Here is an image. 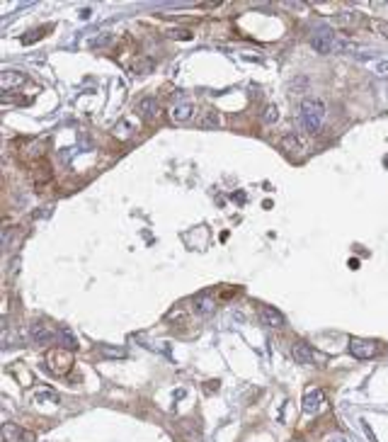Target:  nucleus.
Segmentation results:
<instances>
[{
    "label": "nucleus",
    "mask_w": 388,
    "mask_h": 442,
    "mask_svg": "<svg viewBox=\"0 0 388 442\" xmlns=\"http://www.w3.org/2000/svg\"><path fill=\"white\" fill-rule=\"evenodd\" d=\"M192 309H194V313H199V316L206 319V316H211L216 311V301L206 292H201V294H197V297L192 299Z\"/></svg>",
    "instance_id": "7"
},
{
    "label": "nucleus",
    "mask_w": 388,
    "mask_h": 442,
    "mask_svg": "<svg viewBox=\"0 0 388 442\" xmlns=\"http://www.w3.org/2000/svg\"><path fill=\"white\" fill-rule=\"evenodd\" d=\"M374 27H378V29L383 32V37H388V24H383V22H374Z\"/></svg>",
    "instance_id": "20"
},
{
    "label": "nucleus",
    "mask_w": 388,
    "mask_h": 442,
    "mask_svg": "<svg viewBox=\"0 0 388 442\" xmlns=\"http://www.w3.org/2000/svg\"><path fill=\"white\" fill-rule=\"evenodd\" d=\"M155 68V61L153 58H148V56H141V58H136L131 64V73H136V76H146V73H151Z\"/></svg>",
    "instance_id": "14"
},
{
    "label": "nucleus",
    "mask_w": 388,
    "mask_h": 442,
    "mask_svg": "<svg viewBox=\"0 0 388 442\" xmlns=\"http://www.w3.org/2000/svg\"><path fill=\"white\" fill-rule=\"evenodd\" d=\"M325 114H328V107L325 102L318 98H306L301 102V112H299V122H301V129L308 134H315L321 132L323 122H325Z\"/></svg>",
    "instance_id": "1"
},
{
    "label": "nucleus",
    "mask_w": 388,
    "mask_h": 442,
    "mask_svg": "<svg viewBox=\"0 0 388 442\" xmlns=\"http://www.w3.org/2000/svg\"><path fill=\"white\" fill-rule=\"evenodd\" d=\"M201 127H219V114L216 112H206L204 119H201Z\"/></svg>",
    "instance_id": "18"
},
{
    "label": "nucleus",
    "mask_w": 388,
    "mask_h": 442,
    "mask_svg": "<svg viewBox=\"0 0 388 442\" xmlns=\"http://www.w3.org/2000/svg\"><path fill=\"white\" fill-rule=\"evenodd\" d=\"M70 353H73V350H66V348H54V350H49V355H46L49 369L58 376L68 374L70 367H73V355Z\"/></svg>",
    "instance_id": "2"
},
{
    "label": "nucleus",
    "mask_w": 388,
    "mask_h": 442,
    "mask_svg": "<svg viewBox=\"0 0 388 442\" xmlns=\"http://www.w3.org/2000/svg\"><path fill=\"white\" fill-rule=\"evenodd\" d=\"M328 442H347V440H344V437H330Z\"/></svg>",
    "instance_id": "23"
},
{
    "label": "nucleus",
    "mask_w": 388,
    "mask_h": 442,
    "mask_svg": "<svg viewBox=\"0 0 388 442\" xmlns=\"http://www.w3.org/2000/svg\"><path fill=\"white\" fill-rule=\"evenodd\" d=\"M29 338H32L34 345H49L56 340V333L46 323H34L32 328H29Z\"/></svg>",
    "instance_id": "6"
},
{
    "label": "nucleus",
    "mask_w": 388,
    "mask_h": 442,
    "mask_svg": "<svg viewBox=\"0 0 388 442\" xmlns=\"http://www.w3.org/2000/svg\"><path fill=\"white\" fill-rule=\"evenodd\" d=\"M364 432H366V437H369V440H371V442H376V437H374V432H371V428H369L366 423H364Z\"/></svg>",
    "instance_id": "21"
},
{
    "label": "nucleus",
    "mask_w": 388,
    "mask_h": 442,
    "mask_svg": "<svg viewBox=\"0 0 388 442\" xmlns=\"http://www.w3.org/2000/svg\"><path fill=\"white\" fill-rule=\"evenodd\" d=\"M22 83H24V73H22V71H3V73H0V88L5 90V92L20 88Z\"/></svg>",
    "instance_id": "11"
},
{
    "label": "nucleus",
    "mask_w": 388,
    "mask_h": 442,
    "mask_svg": "<svg viewBox=\"0 0 388 442\" xmlns=\"http://www.w3.org/2000/svg\"><path fill=\"white\" fill-rule=\"evenodd\" d=\"M34 401L37 403H58V396L54 391H39V394H34Z\"/></svg>",
    "instance_id": "16"
},
{
    "label": "nucleus",
    "mask_w": 388,
    "mask_h": 442,
    "mask_svg": "<svg viewBox=\"0 0 388 442\" xmlns=\"http://www.w3.org/2000/svg\"><path fill=\"white\" fill-rule=\"evenodd\" d=\"M170 37H178V39H192V34L185 32V29H178V32H172Z\"/></svg>",
    "instance_id": "19"
},
{
    "label": "nucleus",
    "mask_w": 388,
    "mask_h": 442,
    "mask_svg": "<svg viewBox=\"0 0 388 442\" xmlns=\"http://www.w3.org/2000/svg\"><path fill=\"white\" fill-rule=\"evenodd\" d=\"M279 119V110L274 107V105H267L265 112H262V122L265 124H274Z\"/></svg>",
    "instance_id": "15"
},
{
    "label": "nucleus",
    "mask_w": 388,
    "mask_h": 442,
    "mask_svg": "<svg viewBox=\"0 0 388 442\" xmlns=\"http://www.w3.org/2000/svg\"><path fill=\"white\" fill-rule=\"evenodd\" d=\"M138 114L144 117L146 122H155L160 117V102L155 98H144L138 102Z\"/></svg>",
    "instance_id": "8"
},
{
    "label": "nucleus",
    "mask_w": 388,
    "mask_h": 442,
    "mask_svg": "<svg viewBox=\"0 0 388 442\" xmlns=\"http://www.w3.org/2000/svg\"><path fill=\"white\" fill-rule=\"evenodd\" d=\"M192 112H194V107L189 102H178V105H172L170 117H172V122H187L189 117H192Z\"/></svg>",
    "instance_id": "13"
},
{
    "label": "nucleus",
    "mask_w": 388,
    "mask_h": 442,
    "mask_svg": "<svg viewBox=\"0 0 388 442\" xmlns=\"http://www.w3.org/2000/svg\"><path fill=\"white\" fill-rule=\"evenodd\" d=\"M378 71H381V76H383V73H386V71H388V61H383V64H378Z\"/></svg>",
    "instance_id": "22"
},
{
    "label": "nucleus",
    "mask_w": 388,
    "mask_h": 442,
    "mask_svg": "<svg viewBox=\"0 0 388 442\" xmlns=\"http://www.w3.org/2000/svg\"><path fill=\"white\" fill-rule=\"evenodd\" d=\"M100 353L107 355V357H124V355H126V350H124V348H107V345H102Z\"/></svg>",
    "instance_id": "17"
},
{
    "label": "nucleus",
    "mask_w": 388,
    "mask_h": 442,
    "mask_svg": "<svg viewBox=\"0 0 388 442\" xmlns=\"http://www.w3.org/2000/svg\"><path fill=\"white\" fill-rule=\"evenodd\" d=\"M260 321H262V326H267V328H281L284 326V313L279 309H274V306H262Z\"/></svg>",
    "instance_id": "9"
},
{
    "label": "nucleus",
    "mask_w": 388,
    "mask_h": 442,
    "mask_svg": "<svg viewBox=\"0 0 388 442\" xmlns=\"http://www.w3.org/2000/svg\"><path fill=\"white\" fill-rule=\"evenodd\" d=\"M56 340H58V345H63L66 350H76V348H78L76 333L70 331L68 326H61V328L56 331Z\"/></svg>",
    "instance_id": "12"
},
{
    "label": "nucleus",
    "mask_w": 388,
    "mask_h": 442,
    "mask_svg": "<svg viewBox=\"0 0 388 442\" xmlns=\"http://www.w3.org/2000/svg\"><path fill=\"white\" fill-rule=\"evenodd\" d=\"M281 151H287L289 155H303L306 151H308V139L306 136H301V134H296V132H291V134H287L284 139H281Z\"/></svg>",
    "instance_id": "3"
},
{
    "label": "nucleus",
    "mask_w": 388,
    "mask_h": 442,
    "mask_svg": "<svg viewBox=\"0 0 388 442\" xmlns=\"http://www.w3.org/2000/svg\"><path fill=\"white\" fill-rule=\"evenodd\" d=\"M323 403H325L323 391L318 387H313V389H308V391L303 394V403H301V408H303V413H306V416H315V413L321 411Z\"/></svg>",
    "instance_id": "5"
},
{
    "label": "nucleus",
    "mask_w": 388,
    "mask_h": 442,
    "mask_svg": "<svg viewBox=\"0 0 388 442\" xmlns=\"http://www.w3.org/2000/svg\"><path fill=\"white\" fill-rule=\"evenodd\" d=\"M349 353L359 360H369L378 353V345L374 340H364V338H349Z\"/></svg>",
    "instance_id": "4"
},
{
    "label": "nucleus",
    "mask_w": 388,
    "mask_h": 442,
    "mask_svg": "<svg viewBox=\"0 0 388 442\" xmlns=\"http://www.w3.org/2000/svg\"><path fill=\"white\" fill-rule=\"evenodd\" d=\"M291 357L296 360V365H303V367H310L313 362H315L313 350H310V345H306V343H294L291 345Z\"/></svg>",
    "instance_id": "10"
}]
</instances>
